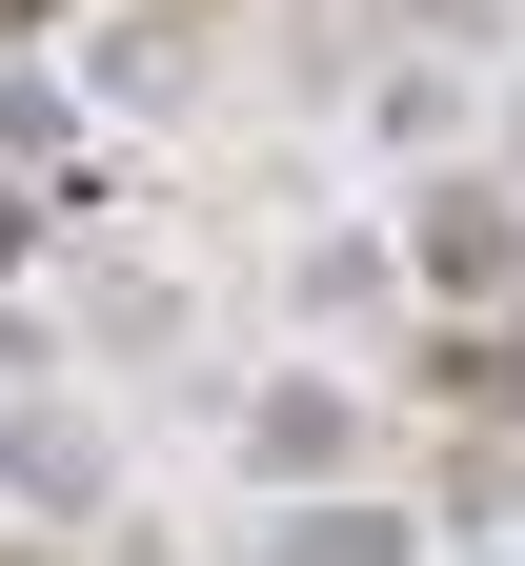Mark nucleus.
<instances>
[{"mask_svg":"<svg viewBox=\"0 0 525 566\" xmlns=\"http://www.w3.org/2000/svg\"><path fill=\"white\" fill-rule=\"evenodd\" d=\"M0 21H41V0H0Z\"/></svg>","mask_w":525,"mask_h":566,"instance_id":"obj_1","label":"nucleus"}]
</instances>
